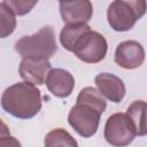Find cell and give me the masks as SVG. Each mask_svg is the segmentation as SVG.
I'll list each match as a JSON object with an SVG mask.
<instances>
[{"label": "cell", "mask_w": 147, "mask_h": 147, "mask_svg": "<svg viewBox=\"0 0 147 147\" xmlns=\"http://www.w3.org/2000/svg\"><path fill=\"white\" fill-rule=\"evenodd\" d=\"M146 11L145 0H115L107 9V20L115 31H127Z\"/></svg>", "instance_id": "obj_3"}, {"label": "cell", "mask_w": 147, "mask_h": 147, "mask_svg": "<svg viewBox=\"0 0 147 147\" xmlns=\"http://www.w3.org/2000/svg\"><path fill=\"white\" fill-rule=\"evenodd\" d=\"M46 86L48 91L57 98H67L75 87L74 76L64 69H52L46 77Z\"/></svg>", "instance_id": "obj_10"}, {"label": "cell", "mask_w": 147, "mask_h": 147, "mask_svg": "<svg viewBox=\"0 0 147 147\" xmlns=\"http://www.w3.org/2000/svg\"><path fill=\"white\" fill-rule=\"evenodd\" d=\"M45 147H78L77 141L64 129H54L49 131L44 140Z\"/></svg>", "instance_id": "obj_15"}, {"label": "cell", "mask_w": 147, "mask_h": 147, "mask_svg": "<svg viewBox=\"0 0 147 147\" xmlns=\"http://www.w3.org/2000/svg\"><path fill=\"white\" fill-rule=\"evenodd\" d=\"M68 122L79 136L88 138L98 131L100 114L87 106L76 103L68 115Z\"/></svg>", "instance_id": "obj_6"}, {"label": "cell", "mask_w": 147, "mask_h": 147, "mask_svg": "<svg viewBox=\"0 0 147 147\" xmlns=\"http://www.w3.org/2000/svg\"><path fill=\"white\" fill-rule=\"evenodd\" d=\"M6 136H10L9 127L7 126V124L2 119H0V138L6 137Z\"/></svg>", "instance_id": "obj_19"}, {"label": "cell", "mask_w": 147, "mask_h": 147, "mask_svg": "<svg viewBox=\"0 0 147 147\" xmlns=\"http://www.w3.org/2000/svg\"><path fill=\"white\" fill-rule=\"evenodd\" d=\"M146 109L147 105L142 100H136L133 101L129 108L126 109V115L132 122L136 134L137 136H145L147 133V126H146Z\"/></svg>", "instance_id": "obj_12"}, {"label": "cell", "mask_w": 147, "mask_h": 147, "mask_svg": "<svg viewBox=\"0 0 147 147\" xmlns=\"http://www.w3.org/2000/svg\"><path fill=\"white\" fill-rule=\"evenodd\" d=\"M76 101H77L76 103L84 105V106H87V107L96 110L100 115L106 110V107H107V102H106L105 98L102 96V94L92 86L84 87L79 92Z\"/></svg>", "instance_id": "obj_13"}, {"label": "cell", "mask_w": 147, "mask_h": 147, "mask_svg": "<svg viewBox=\"0 0 147 147\" xmlns=\"http://www.w3.org/2000/svg\"><path fill=\"white\" fill-rule=\"evenodd\" d=\"M9 9L14 13V15H25L29 13L36 5L37 1H25V0H6L3 1Z\"/></svg>", "instance_id": "obj_17"}, {"label": "cell", "mask_w": 147, "mask_h": 147, "mask_svg": "<svg viewBox=\"0 0 147 147\" xmlns=\"http://www.w3.org/2000/svg\"><path fill=\"white\" fill-rule=\"evenodd\" d=\"M0 147H22V145L15 137L6 136L0 138Z\"/></svg>", "instance_id": "obj_18"}, {"label": "cell", "mask_w": 147, "mask_h": 147, "mask_svg": "<svg viewBox=\"0 0 147 147\" xmlns=\"http://www.w3.org/2000/svg\"><path fill=\"white\" fill-rule=\"evenodd\" d=\"M52 65L47 59L39 57H23L21 61L18 72L20 76L32 85H42L46 80Z\"/></svg>", "instance_id": "obj_7"}, {"label": "cell", "mask_w": 147, "mask_h": 147, "mask_svg": "<svg viewBox=\"0 0 147 147\" xmlns=\"http://www.w3.org/2000/svg\"><path fill=\"white\" fill-rule=\"evenodd\" d=\"M91 28L87 24H67L60 32V42L69 52H72L76 41Z\"/></svg>", "instance_id": "obj_14"}, {"label": "cell", "mask_w": 147, "mask_h": 147, "mask_svg": "<svg viewBox=\"0 0 147 147\" xmlns=\"http://www.w3.org/2000/svg\"><path fill=\"white\" fill-rule=\"evenodd\" d=\"M16 28L14 13L5 2H0V38L10 36Z\"/></svg>", "instance_id": "obj_16"}, {"label": "cell", "mask_w": 147, "mask_h": 147, "mask_svg": "<svg viewBox=\"0 0 147 147\" xmlns=\"http://www.w3.org/2000/svg\"><path fill=\"white\" fill-rule=\"evenodd\" d=\"M95 85L99 92L111 102H121L125 95V85L123 80L109 72H101L95 77Z\"/></svg>", "instance_id": "obj_11"}, {"label": "cell", "mask_w": 147, "mask_h": 147, "mask_svg": "<svg viewBox=\"0 0 147 147\" xmlns=\"http://www.w3.org/2000/svg\"><path fill=\"white\" fill-rule=\"evenodd\" d=\"M60 13L67 24H86L93 14L92 2L88 0L60 1Z\"/></svg>", "instance_id": "obj_8"}, {"label": "cell", "mask_w": 147, "mask_h": 147, "mask_svg": "<svg viewBox=\"0 0 147 147\" xmlns=\"http://www.w3.org/2000/svg\"><path fill=\"white\" fill-rule=\"evenodd\" d=\"M108 44L106 38L93 30L85 32L75 44L74 54L86 63H98L106 57Z\"/></svg>", "instance_id": "obj_4"}, {"label": "cell", "mask_w": 147, "mask_h": 147, "mask_svg": "<svg viewBox=\"0 0 147 147\" xmlns=\"http://www.w3.org/2000/svg\"><path fill=\"white\" fill-rule=\"evenodd\" d=\"M145 60V51L136 40L122 41L115 51V62L124 69L139 68Z\"/></svg>", "instance_id": "obj_9"}, {"label": "cell", "mask_w": 147, "mask_h": 147, "mask_svg": "<svg viewBox=\"0 0 147 147\" xmlns=\"http://www.w3.org/2000/svg\"><path fill=\"white\" fill-rule=\"evenodd\" d=\"M15 51L22 57L49 59L57 51L55 33L52 26H42L31 36H24L15 42Z\"/></svg>", "instance_id": "obj_2"}, {"label": "cell", "mask_w": 147, "mask_h": 147, "mask_svg": "<svg viewBox=\"0 0 147 147\" xmlns=\"http://www.w3.org/2000/svg\"><path fill=\"white\" fill-rule=\"evenodd\" d=\"M1 106L6 113L17 118L28 119L40 111L41 93L30 83H16L7 87L2 93Z\"/></svg>", "instance_id": "obj_1"}, {"label": "cell", "mask_w": 147, "mask_h": 147, "mask_svg": "<svg viewBox=\"0 0 147 147\" xmlns=\"http://www.w3.org/2000/svg\"><path fill=\"white\" fill-rule=\"evenodd\" d=\"M136 130L124 113H115L108 117L105 125V139L115 147H124L131 144L136 137Z\"/></svg>", "instance_id": "obj_5"}]
</instances>
